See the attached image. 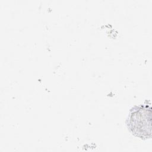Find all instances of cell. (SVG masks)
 <instances>
[{"label":"cell","mask_w":152,"mask_h":152,"mask_svg":"<svg viewBox=\"0 0 152 152\" xmlns=\"http://www.w3.org/2000/svg\"><path fill=\"white\" fill-rule=\"evenodd\" d=\"M151 108L147 105L135 106L131 109L127 122L130 131L141 139L151 137Z\"/></svg>","instance_id":"cell-1"}]
</instances>
